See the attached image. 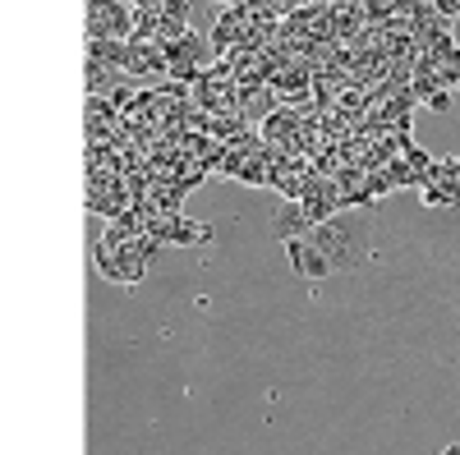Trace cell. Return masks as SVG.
<instances>
[{
	"mask_svg": "<svg viewBox=\"0 0 460 455\" xmlns=\"http://www.w3.org/2000/svg\"><path fill=\"white\" fill-rule=\"evenodd\" d=\"M93 37H134V5L129 0H88V42Z\"/></svg>",
	"mask_w": 460,
	"mask_h": 455,
	"instance_id": "obj_1",
	"label": "cell"
},
{
	"mask_svg": "<svg viewBox=\"0 0 460 455\" xmlns=\"http://www.w3.org/2000/svg\"><path fill=\"white\" fill-rule=\"evenodd\" d=\"M129 79H166V47L157 37H129V56H125Z\"/></svg>",
	"mask_w": 460,
	"mask_h": 455,
	"instance_id": "obj_2",
	"label": "cell"
},
{
	"mask_svg": "<svg viewBox=\"0 0 460 455\" xmlns=\"http://www.w3.org/2000/svg\"><path fill=\"white\" fill-rule=\"evenodd\" d=\"M147 240H162V244H180V249H194V244H208L212 240V225L203 221H189L184 212L180 216H157L152 221Z\"/></svg>",
	"mask_w": 460,
	"mask_h": 455,
	"instance_id": "obj_3",
	"label": "cell"
},
{
	"mask_svg": "<svg viewBox=\"0 0 460 455\" xmlns=\"http://www.w3.org/2000/svg\"><path fill=\"white\" fill-rule=\"evenodd\" d=\"M286 258H290V272H299L304 281H323L332 272V258L314 249L309 240H286Z\"/></svg>",
	"mask_w": 460,
	"mask_h": 455,
	"instance_id": "obj_4",
	"label": "cell"
},
{
	"mask_svg": "<svg viewBox=\"0 0 460 455\" xmlns=\"http://www.w3.org/2000/svg\"><path fill=\"white\" fill-rule=\"evenodd\" d=\"M304 240H309L314 249H323V253H327L332 262H355V244H350V231H341V225H332V221L314 225V231L304 235Z\"/></svg>",
	"mask_w": 460,
	"mask_h": 455,
	"instance_id": "obj_5",
	"label": "cell"
},
{
	"mask_svg": "<svg viewBox=\"0 0 460 455\" xmlns=\"http://www.w3.org/2000/svg\"><path fill=\"white\" fill-rule=\"evenodd\" d=\"M314 231V221H309V212H304V203H281L277 212H272V235L286 244V240H304Z\"/></svg>",
	"mask_w": 460,
	"mask_h": 455,
	"instance_id": "obj_6",
	"label": "cell"
},
{
	"mask_svg": "<svg viewBox=\"0 0 460 455\" xmlns=\"http://www.w3.org/2000/svg\"><path fill=\"white\" fill-rule=\"evenodd\" d=\"M88 56L111 65V69H125V56H129V42H120V37H93L88 42Z\"/></svg>",
	"mask_w": 460,
	"mask_h": 455,
	"instance_id": "obj_7",
	"label": "cell"
},
{
	"mask_svg": "<svg viewBox=\"0 0 460 455\" xmlns=\"http://www.w3.org/2000/svg\"><path fill=\"white\" fill-rule=\"evenodd\" d=\"M419 198H424V207H447V203H456V194H451V188H442V184H419Z\"/></svg>",
	"mask_w": 460,
	"mask_h": 455,
	"instance_id": "obj_8",
	"label": "cell"
},
{
	"mask_svg": "<svg viewBox=\"0 0 460 455\" xmlns=\"http://www.w3.org/2000/svg\"><path fill=\"white\" fill-rule=\"evenodd\" d=\"M129 5H134V10H162L166 0H129Z\"/></svg>",
	"mask_w": 460,
	"mask_h": 455,
	"instance_id": "obj_9",
	"label": "cell"
},
{
	"mask_svg": "<svg viewBox=\"0 0 460 455\" xmlns=\"http://www.w3.org/2000/svg\"><path fill=\"white\" fill-rule=\"evenodd\" d=\"M442 455H460V446H447V451H442Z\"/></svg>",
	"mask_w": 460,
	"mask_h": 455,
	"instance_id": "obj_10",
	"label": "cell"
},
{
	"mask_svg": "<svg viewBox=\"0 0 460 455\" xmlns=\"http://www.w3.org/2000/svg\"><path fill=\"white\" fill-rule=\"evenodd\" d=\"M217 5H240V0H217Z\"/></svg>",
	"mask_w": 460,
	"mask_h": 455,
	"instance_id": "obj_11",
	"label": "cell"
}]
</instances>
